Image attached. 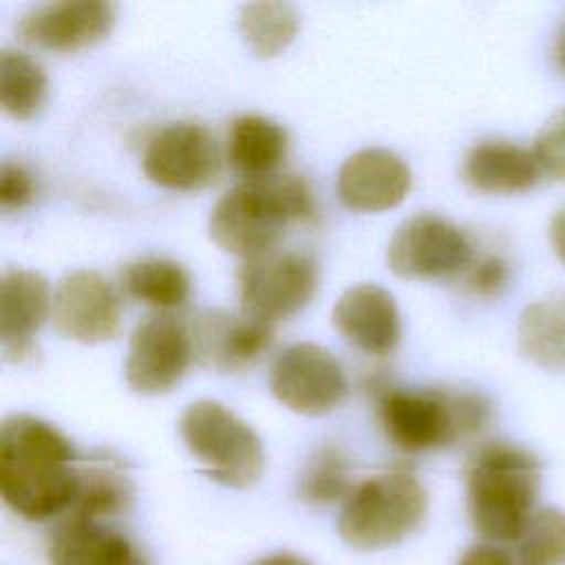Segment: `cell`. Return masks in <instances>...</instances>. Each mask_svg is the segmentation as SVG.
<instances>
[{"label": "cell", "instance_id": "7", "mask_svg": "<svg viewBox=\"0 0 565 565\" xmlns=\"http://www.w3.org/2000/svg\"><path fill=\"white\" fill-rule=\"evenodd\" d=\"M318 287V265L305 252L278 247L252 258L238 269L241 311L276 324L309 305Z\"/></svg>", "mask_w": 565, "mask_h": 565}, {"label": "cell", "instance_id": "1", "mask_svg": "<svg viewBox=\"0 0 565 565\" xmlns=\"http://www.w3.org/2000/svg\"><path fill=\"white\" fill-rule=\"evenodd\" d=\"M79 488L77 455L53 424L15 413L0 424V494L29 521L71 510Z\"/></svg>", "mask_w": 565, "mask_h": 565}, {"label": "cell", "instance_id": "22", "mask_svg": "<svg viewBox=\"0 0 565 565\" xmlns=\"http://www.w3.org/2000/svg\"><path fill=\"white\" fill-rule=\"evenodd\" d=\"M119 285L126 296L170 311L181 307L190 296V276L177 263L168 258H137L121 267Z\"/></svg>", "mask_w": 565, "mask_h": 565}, {"label": "cell", "instance_id": "21", "mask_svg": "<svg viewBox=\"0 0 565 565\" xmlns=\"http://www.w3.org/2000/svg\"><path fill=\"white\" fill-rule=\"evenodd\" d=\"M519 351L545 371H565V291L530 302L516 327Z\"/></svg>", "mask_w": 565, "mask_h": 565}, {"label": "cell", "instance_id": "10", "mask_svg": "<svg viewBox=\"0 0 565 565\" xmlns=\"http://www.w3.org/2000/svg\"><path fill=\"white\" fill-rule=\"evenodd\" d=\"M146 177L166 190H201L221 172L214 135L194 121H177L157 130L141 157Z\"/></svg>", "mask_w": 565, "mask_h": 565}, {"label": "cell", "instance_id": "11", "mask_svg": "<svg viewBox=\"0 0 565 565\" xmlns=\"http://www.w3.org/2000/svg\"><path fill=\"white\" fill-rule=\"evenodd\" d=\"M269 388L294 413L324 415L344 399L347 377L340 362L324 347L298 342L274 360Z\"/></svg>", "mask_w": 565, "mask_h": 565}, {"label": "cell", "instance_id": "27", "mask_svg": "<svg viewBox=\"0 0 565 565\" xmlns=\"http://www.w3.org/2000/svg\"><path fill=\"white\" fill-rule=\"evenodd\" d=\"M300 497L313 505H329L351 494L349 459L338 446H322L300 475Z\"/></svg>", "mask_w": 565, "mask_h": 565}, {"label": "cell", "instance_id": "17", "mask_svg": "<svg viewBox=\"0 0 565 565\" xmlns=\"http://www.w3.org/2000/svg\"><path fill=\"white\" fill-rule=\"evenodd\" d=\"M331 320L351 347L369 355L391 353L402 335L395 298L375 282L349 287L335 302Z\"/></svg>", "mask_w": 565, "mask_h": 565}, {"label": "cell", "instance_id": "33", "mask_svg": "<svg viewBox=\"0 0 565 565\" xmlns=\"http://www.w3.org/2000/svg\"><path fill=\"white\" fill-rule=\"evenodd\" d=\"M254 565H313V563H309L307 558L291 554V552H274V554L258 558Z\"/></svg>", "mask_w": 565, "mask_h": 565}, {"label": "cell", "instance_id": "16", "mask_svg": "<svg viewBox=\"0 0 565 565\" xmlns=\"http://www.w3.org/2000/svg\"><path fill=\"white\" fill-rule=\"evenodd\" d=\"M411 181V168L399 154L386 148H364L340 166L338 194L353 212H384L406 199Z\"/></svg>", "mask_w": 565, "mask_h": 565}, {"label": "cell", "instance_id": "28", "mask_svg": "<svg viewBox=\"0 0 565 565\" xmlns=\"http://www.w3.org/2000/svg\"><path fill=\"white\" fill-rule=\"evenodd\" d=\"M532 152L541 166V172L565 181V106L543 124Z\"/></svg>", "mask_w": 565, "mask_h": 565}, {"label": "cell", "instance_id": "24", "mask_svg": "<svg viewBox=\"0 0 565 565\" xmlns=\"http://www.w3.org/2000/svg\"><path fill=\"white\" fill-rule=\"evenodd\" d=\"M238 29L254 55L267 60L282 53L296 40L300 15L289 2H247L241 7Z\"/></svg>", "mask_w": 565, "mask_h": 565}, {"label": "cell", "instance_id": "14", "mask_svg": "<svg viewBox=\"0 0 565 565\" xmlns=\"http://www.w3.org/2000/svg\"><path fill=\"white\" fill-rule=\"evenodd\" d=\"M194 358L216 371H238L265 353L274 340V324L247 313L221 309L203 311L188 327Z\"/></svg>", "mask_w": 565, "mask_h": 565}, {"label": "cell", "instance_id": "5", "mask_svg": "<svg viewBox=\"0 0 565 565\" xmlns=\"http://www.w3.org/2000/svg\"><path fill=\"white\" fill-rule=\"evenodd\" d=\"M428 494L406 470H391L358 483L344 499L338 532L355 550H384L404 541L426 516Z\"/></svg>", "mask_w": 565, "mask_h": 565}, {"label": "cell", "instance_id": "19", "mask_svg": "<svg viewBox=\"0 0 565 565\" xmlns=\"http://www.w3.org/2000/svg\"><path fill=\"white\" fill-rule=\"evenodd\" d=\"M541 166L532 150L510 141H481L463 159L466 183L483 194H519L536 185Z\"/></svg>", "mask_w": 565, "mask_h": 565}, {"label": "cell", "instance_id": "6", "mask_svg": "<svg viewBox=\"0 0 565 565\" xmlns=\"http://www.w3.org/2000/svg\"><path fill=\"white\" fill-rule=\"evenodd\" d=\"M190 455L205 475L227 488H247L265 470V450L256 430L212 399L192 402L179 422Z\"/></svg>", "mask_w": 565, "mask_h": 565}, {"label": "cell", "instance_id": "9", "mask_svg": "<svg viewBox=\"0 0 565 565\" xmlns=\"http://www.w3.org/2000/svg\"><path fill=\"white\" fill-rule=\"evenodd\" d=\"M192 358L190 329L181 320L170 313L148 316L130 335L126 384L139 395H166L183 380Z\"/></svg>", "mask_w": 565, "mask_h": 565}, {"label": "cell", "instance_id": "8", "mask_svg": "<svg viewBox=\"0 0 565 565\" xmlns=\"http://www.w3.org/2000/svg\"><path fill=\"white\" fill-rule=\"evenodd\" d=\"M388 267L406 280H433L461 274L472 263V245L452 221L422 212L406 218L388 241Z\"/></svg>", "mask_w": 565, "mask_h": 565}, {"label": "cell", "instance_id": "3", "mask_svg": "<svg viewBox=\"0 0 565 565\" xmlns=\"http://www.w3.org/2000/svg\"><path fill=\"white\" fill-rule=\"evenodd\" d=\"M541 490V461L508 441L481 446L466 468L468 516L488 543H516Z\"/></svg>", "mask_w": 565, "mask_h": 565}, {"label": "cell", "instance_id": "2", "mask_svg": "<svg viewBox=\"0 0 565 565\" xmlns=\"http://www.w3.org/2000/svg\"><path fill=\"white\" fill-rule=\"evenodd\" d=\"M313 216V194L302 177L243 179L212 207L210 236L223 252L252 258L276 249L289 223Z\"/></svg>", "mask_w": 565, "mask_h": 565}, {"label": "cell", "instance_id": "13", "mask_svg": "<svg viewBox=\"0 0 565 565\" xmlns=\"http://www.w3.org/2000/svg\"><path fill=\"white\" fill-rule=\"evenodd\" d=\"M117 7L106 0H64L29 9L18 22V35L24 44L73 53L88 49L113 31Z\"/></svg>", "mask_w": 565, "mask_h": 565}, {"label": "cell", "instance_id": "18", "mask_svg": "<svg viewBox=\"0 0 565 565\" xmlns=\"http://www.w3.org/2000/svg\"><path fill=\"white\" fill-rule=\"evenodd\" d=\"M49 558L51 565H150L124 532L75 514L55 527Z\"/></svg>", "mask_w": 565, "mask_h": 565}, {"label": "cell", "instance_id": "20", "mask_svg": "<svg viewBox=\"0 0 565 565\" xmlns=\"http://www.w3.org/2000/svg\"><path fill=\"white\" fill-rule=\"evenodd\" d=\"M289 150L287 130L260 115L236 117L227 132V159L245 179L271 177Z\"/></svg>", "mask_w": 565, "mask_h": 565}, {"label": "cell", "instance_id": "29", "mask_svg": "<svg viewBox=\"0 0 565 565\" xmlns=\"http://www.w3.org/2000/svg\"><path fill=\"white\" fill-rule=\"evenodd\" d=\"M35 196L33 174L15 161H4L0 166V207L4 212H15L26 207Z\"/></svg>", "mask_w": 565, "mask_h": 565}, {"label": "cell", "instance_id": "26", "mask_svg": "<svg viewBox=\"0 0 565 565\" xmlns=\"http://www.w3.org/2000/svg\"><path fill=\"white\" fill-rule=\"evenodd\" d=\"M516 565H565V512L539 508L516 539Z\"/></svg>", "mask_w": 565, "mask_h": 565}, {"label": "cell", "instance_id": "12", "mask_svg": "<svg viewBox=\"0 0 565 565\" xmlns=\"http://www.w3.org/2000/svg\"><path fill=\"white\" fill-rule=\"evenodd\" d=\"M51 318L57 333L82 344L113 340L121 327V298L95 269L64 274L53 291Z\"/></svg>", "mask_w": 565, "mask_h": 565}, {"label": "cell", "instance_id": "25", "mask_svg": "<svg viewBox=\"0 0 565 565\" xmlns=\"http://www.w3.org/2000/svg\"><path fill=\"white\" fill-rule=\"evenodd\" d=\"M49 79L40 62L13 49L0 53V106L2 110L26 121L35 117L44 104Z\"/></svg>", "mask_w": 565, "mask_h": 565}, {"label": "cell", "instance_id": "30", "mask_svg": "<svg viewBox=\"0 0 565 565\" xmlns=\"http://www.w3.org/2000/svg\"><path fill=\"white\" fill-rule=\"evenodd\" d=\"M466 280L472 294L483 296V298H492L499 296L503 291V287L508 285L510 278V269L508 263L501 256H483L479 260H472L470 267L466 269Z\"/></svg>", "mask_w": 565, "mask_h": 565}, {"label": "cell", "instance_id": "15", "mask_svg": "<svg viewBox=\"0 0 565 565\" xmlns=\"http://www.w3.org/2000/svg\"><path fill=\"white\" fill-rule=\"evenodd\" d=\"M53 296L49 280L33 269L11 267L0 278V349L7 362L35 353V333L49 318Z\"/></svg>", "mask_w": 565, "mask_h": 565}, {"label": "cell", "instance_id": "23", "mask_svg": "<svg viewBox=\"0 0 565 565\" xmlns=\"http://www.w3.org/2000/svg\"><path fill=\"white\" fill-rule=\"evenodd\" d=\"M132 486L115 459L95 457L79 463V488L71 514L102 521L130 505Z\"/></svg>", "mask_w": 565, "mask_h": 565}, {"label": "cell", "instance_id": "34", "mask_svg": "<svg viewBox=\"0 0 565 565\" xmlns=\"http://www.w3.org/2000/svg\"><path fill=\"white\" fill-rule=\"evenodd\" d=\"M556 64H558V68L565 73V31L561 33L558 44H556Z\"/></svg>", "mask_w": 565, "mask_h": 565}, {"label": "cell", "instance_id": "4", "mask_svg": "<svg viewBox=\"0 0 565 565\" xmlns=\"http://www.w3.org/2000/svg\"><path fill=\"white\" fill-rule=\"evenodd\" d=\"M380 424L399 450L422 452L481 435L490 424V404L468 391L391 388L380 397Z\"/></svg>", "mask_w": 565, "mask_h": 565}, {"label": "cell", "instance_id": "31", "mask_svg": "<svg viewBox=\"0 0 565 565\" xmlns=\"http://www.w3.org/2000/svg\"><path fill=\"white\" fill-rule=\"evenodd\" d=\"M457 565H516V558L499 543H475L468 547Z\"/></svg>", "mask_w": 565, "mask_h": 565}, {"label": "cell", "instance_id": "32", "mask_svg": "<svg viewBox=\"0 0 565 565\" xmlns=\"http://www.w3.org/2000/svg\"><path fill=\"white\" fill-rule=\"evenodd\" d=\"M547 234H550V245L556 258L565 265V207L552 216Z\"/></svg>", "mask_w": 565, "mask_h": 565}]
</instances>
